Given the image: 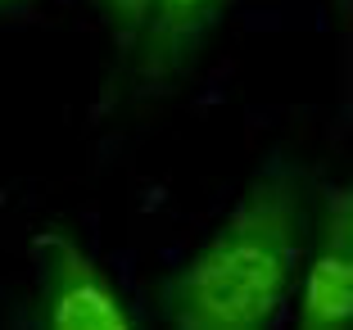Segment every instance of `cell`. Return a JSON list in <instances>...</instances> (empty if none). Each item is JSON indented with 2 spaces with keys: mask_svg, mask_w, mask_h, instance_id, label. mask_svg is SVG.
<instances>
[{
  "mask_svg": "<svg viewBox=\"0 0 353 330\" xmlns=\"http://www.w3.org/2000/svg\"><path fill=\"white\" fill-rule=\"evenodd\" d=\"M322 181L294 149L259 158L222 222L159 280L163 330H281L312 254Z\"/></svg>",
  "mask_w": 353,
  "mask_h": 330,
  "instance_id": "6da1fadb",
  "label": "cell"
},
{
  "mask_svg": "<svg viewBox=\"0 0 353 330\" xmlns=\"http://www.w3.org/2000/svg\"><path fill=\"white\" fill-rule=\"evenodd\" d=\"M28 330H145L114 271L68 227L32 236Z\"/></svg>",
  "mask_w": 353,
  "mask_h": 330,
  "instance_id": "7a4b0ae2",
  "label": "cell"
},
{
  "mask_svg": "<svg viewBox=\"0 0 353 330\" xmlns=\"http://www.w3.org/2000/svg\"><path fill=\"white\" fill-rule=\"evenodd\" d=\"M285 330H353V176L322 195L312 254Z\"/></svg>",
  "mask_w": 353,
  "mask_h": 330,
  "instance_id": "3957f363",
  "label": "cell"
},
{
  "mask_svg": "<svg viewBox=\"0 0 353 330\" xmlns=\"http://www.w3.org/2000/svg\"><path fill=\"white\" fill-rule=\"evenodd\" d=\"M236 0H154L150 23L141 32L136 50L123 59L127 91L132 95H159L186 82L213 32L231 14Z\"/></svg>",
  "mask_w": 353,
  "mask_h": 330,
  "instance_id": "277c9868",
  "label": "cell"
},
{
  "mask_svg": "<svg viewBox=\"0 0 353 330\" xmlns=\"http://www.w3.org/2000/svg\"><path fill=\"white\" fill-rule=\"evenodd\" d=\"M150 5H154V0H91V10L100 14L104 32H109V41H114V50L123 54V59L136 50L141 32H145Z\"/></svg>",
  "mask_w": 353,
  "mask_h": 330,
  "instance_id": "5b68a950",
  "label": "cell"
},
{
  "mask_svg": "<svg viewBox=\"0 0 353 330\" xmlns=\"http://www.w3.org/2000/svg\"><path fill=\"white\" fill-rule=\"evenodd\" d=\"M23 5H32V0H0V19H5V14H14V10H23Z\"/></svg>",
  "mask_w": 353,
  "mask_h": 330,
  "instance_id": "8992f818",
  "label": "cell"
}]
</instances>
